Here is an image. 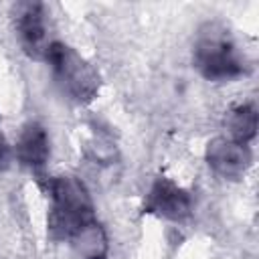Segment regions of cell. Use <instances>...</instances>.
Segmentation results:
<instances>
[{
	"label": "cell",
	"instance_id": "2",
	"mask_svg": "<svg viewBox=\"0 0 259 259\" xmlns=\"http://www.w3.org/2000/svg\"><path fill=\"white\" fill-rule=\"evenodd\" d=\"M194 65L204 79L221 83L245 73V57L221 22H204L200 26L194 42Z\"/></svg>",
	"mask_w": 259,
	"mask_h": 259
},
{
	"label": "cell",
	"instance_id": "4",
	"mask_svg": "<svg viewBox=\"0 0 259 259\" xmlns=\"http://www.w3.org/2000/svg\"><path fill=\"white\" fill-rule=\"evenodd\" d=\"M144 210L166 221L180 223L190 217L192 200L182 186H178L166 176H158L144 198Z\"/></svg>",
	"mask_w": 259,
	"mask_h": 259
},
{
	"label": "cell",
	"instance_id": "8",
	"mask_svg": "<svg viewBox=\"0 0 259 259\" xmlns=\"http://www.w3.org/2000/svg\"><path fill=\"white\" fill-rule=\"evenodd\" d=\"M69 243H71L73 251L77 253V257H81V259H107L109 241H107L103 227L95 219L83 223L69 237Z\"/></svg>",
	"mask_w": 259,
	"mask_h": 259
},
{
	"label": "cell",
	"instance_id": "3",
	"mask_svg": "<svg viewBox=\"0 0 259 259\" xmlns=\"http://www.w3.org/2000/svg\"><path fill=\"white\" fill-rule=\"evenodd\" d=\"M45 61L51 65L61 91L77 103H89L99 93V75L91 63L65 42L53 40Z\"/></svg>",
	"mask_w": 259,
	"mask_h": 259
},
{
	"label": "cell",
	"instance_id": "1",
	"mask_svg": "<svg viewBox=\"0 0 259 259\" xmlns=\"http://www.w3.org/2000/svg\"><path fill=\"white\" fill-rule=\"evenodd\" d=\"M47 192L51 196L49 210V233L53 239L69 241V237L87 221L95 219L93 200L87 186L73 174H61L47 182Z\"/></svg>",
	"mask_w": 259,
	"mask_h": 259
},
{
	"label": "cell",
	"instance_id": "7",
	"mask_svg": "<svg viewBox=\"0 0 259 259\" xmlns=\"http://www.w3.org/2000/svg\"><path fill=\"white\" fill-rule=\"evenodd\" d=\"M16 158L18 162L28 168V170H40L45 168L49 156H51V144H49V136L47 130L40 123H26L16 140Z\"/></svg>",
	"mask_w": 259,
	"mask_h": 259
},
{
	"label": "cell",
	"instance_id": "5",
	"mask_svg": "<svg viewBox=\"0 0 259 259\" xmlns=\"http://www.w3.org/2000/svg\"><path fill=\"white\" fill-rule=\"evenodd\" d=\"M16 32L22 49L32 59H45L53 40L47 34L45 6L38 2H22L16 6Z\"/></svg>",
	"mask_w": 259,
	"mask_h": 259
},
{
	"label": "cell",
	"instance_id": "9",
	"mask_svg": "<svg viewBox=\"0 0 259 259\" xmlns=\"http://www.w3.org/2000/svg\"><path fill=\"white\" fill-rule=\"evenodd\" d=\"M227 125H229V138L237 140L241 144H247L249 140L255 138L257 132V111L253 105L245 103V105H237L229 117H227Z\"/></svg>",
	"mask_w": 259,
	"mask_h": 259
},
{
	"label": "cell",
	"instance_id": "10",
	"mask_svg": "<svg viewBox=\"0 0 259 259\" xmlns=\"http://www.w3.org/2000/svg\"><path fill=\"white\" fill-rule=\"evenodd\" d=\"M6 164H8V146H6L4 136L0 132V168H6Z\"/></svg>",
	"mask_w": 259,
	"mask_h": 259
},
{
	"label": "cell",
	"instance_id": "6",
	"mask_svg": "<svg viewBox=\"0 0 259 259\" xmlns=\"http://www.w3.org/2000/svg\"><path fill=\"white\" fill-rule=\"evenodd\" d=\"M206 162L219 176L237 180L251 166V150L237 140L214 138L206 146Z\"/></svg>",
	"mask_w": 259,
	"mask_h": 259
}]
</instances>
